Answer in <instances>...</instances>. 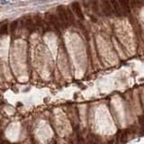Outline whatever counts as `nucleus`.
Returning <instances> with one entry per match:
<instances>
[{"mask_svg": "<svg viewBox=\"0 0 144 144\" xmlns=\"http://www.w3.org/2000/svg\"><path fill=\"white\" fill-rule=\"evenodd\" d=\"M57 12H58V17H59V21H60L63 27L70 25V24H69V13H68V7L66 8L63 5H59L57 8Z\"/></svg>", "mask_w": 144, "mask_h": 144, "instance_id": "f257e3e1", "label": "nucleus"}, {"mask_svg": "<svg viewBox=\"0 0 144 144\" xmlns=\"http://www.w3.org/2000/svg\"><path fill=\"white\" fill-rule=\"evenodd\" d=\"M45 19L47 21V24H50V26H52L56 30H59V29H61L63 27L60 21H59V17L55 15V14H50V13H47V14H45Z\"/></svg>", "mask_w": 144, "mask_h": 144, "instance_id": "f03ea898", "label": "nucleus"}, {"mask_svg": "<svg viewBox=\"0 0 144 144\" xmlns=\"http://www.w3.org/2000/svg\"><path fill=\"white\" fill-rule=\"evenodd\" d=\"M100 7H101L102 13L105 16H110L113 14V7H112V4L110 0H101Z\"/></svg>", "mask_w": 144, "mask_h": 144, "instance_id": "7ed1b4c3", "label": "nucleus"}, {"mask_svg": "<svg viewBox=\"0 0 144 144\" xmlns=\"http://www.w3.org/2000/svg\"><path fill=\"white\" fill-rule=\"evenodd\" d=\"M123 15H129L131 13V0H118Z\"/></svg>", "mask_w": 144, "mask_h": 144, "instance_id": "20e7f679", "label": "nucleus"}, {"mask_svg": "<svg viewBox=\"0 0 144 144\" xmlns=\"http://www.w3.org/2000/svg\"><path fill=\"white\" fill-rule=\"evenodd\" d=\"M71 9H72L73 13L76 14V15H77V16L79 17V18L83 19L84 15H83L82 9H81V5H80L79 3L77 2V1H75V2L72 3V4H71Z\"/></svg>", "mask_w": 144, "mask_h": 144, "instance_id": "39448f33", "label": "nucleus"}, {"mask_svg": "<svg viewBox=\"0 0 144 144\" xmlns=\"http://www.w3.org/2000/svg\"><path fill=\"white\" fill-rule=\"evenodd\" d=\"M112 4V7H113V14H115V15L117 16H122L123 14V11H122V8L120 6V4H119L118 0H110Z\"/></svg>", "mask_w": 144, "mask_h": 144, "instance_id": "423d86ee", "label": "nucleus"}, {"mask_svg": "<svg viewBox=\"0 0 144 144\" xmlns=\"http://www.w3.org/2000/svg\"><path fill=\"white\" fill-rule=\"evenodd\" d=\"M24 26L26 27V29L28 30L29 32H33L34 31V20H33V18L30 16H27L25 17V19H24Z\"/></svg>", "mask_w": 144, "mask_h": 144, "instance_id": "0eeeda50", "label": "nucleus"}, {"mask_svg": "<svg viewBox=\"0 0 144 144\" xmlns=\"http://www.w3.org/2000/svg\"><path fill=\"white\" fill-rule=\"evenodd\" d=\"M34 24L38 26V27H43L44 28V24H45V22L43 20L42 16L40 14H36L34 16Z\"/></svg>", "mask_w": 144, "mask_h": 144, "instance_id": "6e6552de", "label": "nucleus"}, {"mask_svg": "<svg viewBox=\"0 0 144 144\" xmlns=\"http://www.w3.org/2000/svg\"><path fill=\"white\" fill-rule=\"evenodd\" d=\"M88 5H89L94 12H98L99 11V5L96 0H89L88 1Z\"/></svg>", "mask_w": 144, "mask_h": 144, "instance_id": "1a4fd4ad", "label": "nucleus"}, {"mask_svg": "<svg viewBox=\"0 0 144 144\" xmlns=\"http://www.w3.org/2000/svg\"><path fill=\"white\" fill-rule=\"evenodd\" d=\"M144 4V0H131V5L132 7H141Z\"/></svg>", "mask_w": 144, "mask_h": 144, "instance_id": "9d476101", "label": "nucleus"}, {"mask_svg": "<svg viewBox=\"0 0 144 144\" xmlns=\"http://www.w3.org/2000/svg\"><path fill=\"white\" fill-rule=\"evenodd\" d=\"M7 32H8V24H5L4 25L1 27L0 29V35H3V34H6Z\"/></svg>", "mask_w": 144, "mask_h": 144, "instance_id": "9b49d317", "label": "nucleus"}, {"mask_svg": "<svg viewBox=\"0 0 144 144\" xmlns=\"http://www.w3.org/2000/svg\"><path fill=\"white\" fill-rule=\"evenodd\" d=\"M17 25H18V22H13L12 24H11V27H10V29H11V32L12 33H14L15 30H16L17 28Z\"/></svg>", "mask_w": 144, "mask_h": 144, "instance_id": "f8f14e48", "label": "nucleus"}]
</instances>
